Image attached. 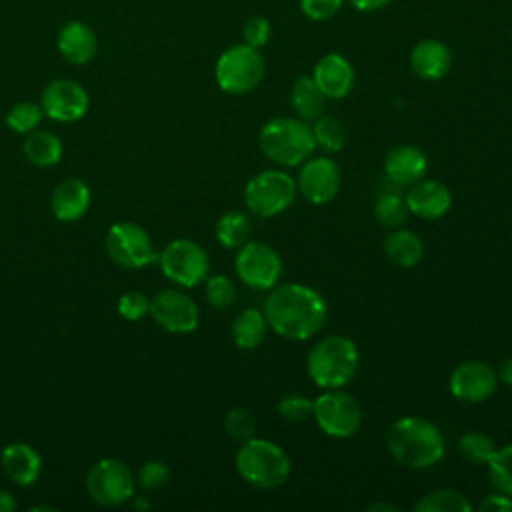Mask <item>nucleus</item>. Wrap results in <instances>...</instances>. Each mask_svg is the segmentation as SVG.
Wrapping results in <instances>:
<instances>
[{
	"mask_svg": "<svg viewBox=\"0 0 512 512\" xmlns=\"http://www.w3.org/2000/svg\"><path fill=\"white\" fill-rule=\"evenodd\" d=\"M366 510H368V512H372V510H376V512H380V510L396 512V510H400V508H398L396 504H392V502H376V504H370Z\"/></svg>",
	"mask_w": 512,
	"mask_h": 512,
	"instance_id": "nucleus-46",
	"label": "nucleus"
},
{
	"mask_svg": "<svg viewBox=\"0 0 512 512\" xmlns=\"http://www.w3.org/2000/svg\"><path fill=\"white\" fill-rule=\"evenodd\" d=\"M136 478L130 468L116 458H102L86 474L90 498L102 506H120L134 496Z\"/></svg>",
	"mask_w": 512,
	"mask_h": 512,
	"instance_id": "nucleus-11",
	"label": "nucleus"
},
{
	"mask_svg": "<svg viewBox=\"0 0 512 512\" xmlns=\"http://www.w3.org/2000/svg\"><path fill=\"white\" fill-rule=\"evenodd\" d=\"M486 466L492 486L512 498V444L496 448Z\"/></svg>",
	"mask_w": 512,
	"mask_h": 512,
	"instance_id": "nucleus-32",
	"label": "nucleus"
},
{
	"mask_svg": "<svg viewBox=\"0 0 512 512\" xmlns=\"http://www.w3.org/2000/svg\"><path fill=\"white\" fill-rule=\"evenodd\" d=\"M408 212L424 220H436L444 216L452 206V194L446 184L438 180H418L404 196Z\"/></svg>",
	"mask_w": 512,
	"mask_h": 512,
	"instance_id": "nucleus-17",
	"label": "nucleus"
},
{
	"mask_svg": "<svg viewBox=\"0 0 512 512\" xmlns=\"http://www.w3.org/2000/svg\"><path fill=\"white\" fill-rule=\"evenodd\" d=\"M52 212L62 222H74L82 218L90 206V190L78 178L62 180L50 196Z\"/></svg>",
	"mask_w": 512,
	"mask_h": 512,
	"instance_id": "nucleus-23",
	"label": "nucleus"
},
{
	"mask_svg": "<svg viewBox=\"0 0 512 512\" xmlns=\"http://www.w3.org/2000/svg\"><path fill=\"white\" fill-rule=\"evenodd\" d=\"M262 312L272 332L286 340L302 342L324 328L328 304L316 288L290 282L270 288Z\"/></svg>",
	"mask_w": 512,
	"mask_h": 512,
	"instance_id": "nucleus-1",
	"label": "nucleus"
},
{
	"mask_svg": "<svg viewBox=\"0 0 512 512\" xmlns=\"http://www.w3.org/2000/svg\"><path fill=\"white\" fill-rule=\"evenodd\" d=\"M170 480V466L164 460H146L136 474V482L144 490H158Z\"/></svg>",
	"mask_w": 512,
	"mask_h": 512,
	"instance_id": "nucleus-38",
	"label": "nucleus"
},
{
	"mask_svg": "<svg viewBox=\"0 0 512 512\" xmlns=\"http://www.w3.org/2000/svg\"><path fill=\"white\" fill-rule=\"evenodd\" d=\"M214 76L220 90L234 96L246 94L260 84L264 76V58L258 48L248 44L230 46L216 60Z\"/></svg>",
	"mask_w": 512,
	"mask_h": 512,
	"instance_id": "nucleus-7",
	"label": "nucleus"
},
{
	"mask_svg": "<svg viewBox=\"0 0 512 512\" xmlns=\"http://www.w3.org/2000/svg\"><path fill=\"white\" fill-rule=\"evenodd\" d=\"M278 416L286 422H306L308 418H312L314 412V400H310L304 394H286L284 398H280L278 406Z\"/></svg>",
	"mask_w": 512,
	"mask_h": 512,
	"instance_id": "nucleus-36",
	"label": "nucleus"
},
{
	"mask_svg": "<svg viewBox=\"0 0 512 512\" xmlns=\"http://www.w3.org/2000/svg\"><path fill=\"white\" fill-rule=\"evenodd\" d=\"M24 156L30 164L48 168L60 162L62 158V142L56 134L46 130H32L24 140Z\"/></svg>",
	"mask_w": 512,
	"mask_h": 512,
	"instance_id": "nucleus-27",
	"label": "nucleus"
},
{
	"mask_svg": "<svg viewBox=\"0 0 512 512\" xmlns=\"http://www.w3.org/2000/svg\"><path fill=\"white\" fill-rule=\"evenodd\" d=\"M296 190V180L284 170H262L248 180L244 188V204L252 214L272 218L290 208Z\"/></svg>",
	"mask_w": 512,
	"mask_h": 512,
	"instance_id": "nucleus-6",
	"label": "nucleus"
},
{
	"mask_svg": "<svg viewBox=\"0 0 512 512\" xmlns=\"http://www.w3.org/2000/svg\"><path fill=\"white\" fill-rule=\"evenodd\" d=\"M158 264L162 274L182 288L198 286L206 280L210 270L206 250L188 238H176L168 242L158 254Z\"/></svg>",
	"mask_w": 512,
	"mask_h": 512,
	"instance_id": "nucleus-8",
	"label": "nucleus"
},
{
	"mask_svg": "<svg viewBox=\"0 0 512 512\" xmlns=\"http://www.w3.org/2000/svg\"><path fill=\"white\" fill-rule=\"evenodd\" d=\"M234 270L248 288L270 290L282 276V260L270 244L248 240L238 248Z\"/></svg>",
	"mask_w": 512,
	"mask_h": 512,
	"instance_id": "nucleus-12",
	"label": "nucleus"
},
{
	"mask_svg": "<svg viewBox=\"0 0 512 512\" xmlns=\"http://www.w3.org/2000/svg\"><path fill=\"white\" fill-rule=\"evenodd\" d=\"M344 0H300V8L306 18L314 22H322L332 18L340 8Z\"/></svg>",
	"mask_w": 512,
	"mask_h": 512,
	"instance_id": "nucleus-41",
	"label": "nucleus"
},
{
	"mask_svg": "<svg viewBox=\"0 0 512 512\" xmlns=\"http://www.w3.org/2000/svg\"><path fill=\"white\" fill-rule=\"evenodd\" d=\"M30 510H34V512H36V510H54V508H52V506H48V504H40V506H32Z\"/></svg>",
	"mask_w": 512,
	"mask_h": 512,
	"instance_id": "nucleus-47",
	"label": "nucleus"
},
{
	"mask_svg": "<svg viewBox=\"0 0 512 512\" xmlns=\"http://www.w3.org/2000/svg\"><path fill=\"white\" fill-rule=\"evenodd\" d=\"M452 66V54L448 46L436 38H424L416 42L410 52V68L422 80H440Z\"/></svg>",
	"mask_w": 512,
	"mask_h": 512,
	"instance_id": "nucleus-21",
	"label": "nucleus"
},
{
	"mask_svg": "<svg viewBox=\"0 0 512 512\" xmlns=\"http://www.w3.org/2000/svg\"><path fill=\"white\" fill-rule=\"evenodd\" d=\"M360 354L348 336L342 334H330L314 342L306 356V372L310 380L324 388H344L348 384L356 370H358Z\"/></svg>",
	"mask_w": 512,
	"mask_h": 512,
	"instance_id": "nucleus-3",
	"label": "nucleus"
},
{
	"mask_svg": "<svg viewBox=\"0 0 512 512\" xmlns=\"http://www.w3.org/2000/svg\"><path fill=\"white\" fill-rule=\"evenodd\" d=\"M356 10L360 12H376L380 8H384L390 0H348Z\"/></svg>",
	"mask_w": 512,
	"mask_h": 512,
	"instance_id": "nucleus-43",
	"label": "nucleus"
},
{
	"mask_svg": "<svg viewBox=\"0 0 512 512\" xmlns=\"http://www.w3.org/2000/svg\"><path fill=\"white\" fill-rule=\"evenodd\" d=\"M480 512H510L512 510V498L504 492H494L482 498L478 504Z\"/></svg>",
	"mask_w": 512,
	"mask_h": 512,
	"instance_id": "nucleus-42",
	"label": "nucleus"
},
{
	"mask_svg": "<svg viewBox=\"0 0 512 512\" xmlns=\"http://www.w3.org/2000/svg\"><path fill=\"white\" fill-rule=\"evenodd\" d=\"M58 52L62 54L64 60H68L74 66H82L88 64L98 50V42H96V34L92 32V28H88L82 22H68L60 28L58 32Z\"/></svg>",
	"mask_w": 512,
	"mask_h": 512,
	"instance_id": "nucleus-22",
	"label": "nucleus"
},
{
	"mask_svg": "<svg viewBox=\"0 0 512 512\" xmlns=\"http://www.w3.org/2000/svg\"><path fill=\"white\" fill-rule=\"evenodd\" d=\"M270 32V22L264 16H252L242 28V38L244 44L252 48H262L270 40Z\"/></svg>",
	"mask_w": 512,
	"mask_h": 512,
	"instance_id": "nucleus-40",
	"label": "nucleus"
},
{
	"mask_svg": "<svg viewBox=\"0 0 512 512\" xmlns=\"http://www.w3.org/2000/svg\"><path fill=\"white\" fill-rule=\"evenodd\" d=\"M290 104L298 118H302L306 122H314L316 118H320L324 114L326 96L322 94V90L318 88L314 78L304 74L292 84Z\"/></svg>",
	"mask_w": 512,
	"mask_h": 512,
	"instance_id": "nucleus-25",
	"label": "nucleus"
},
{
	"mask_svg": "<svg viewBox=\"0 0 512 512\" xmlns=\"http://www.w3.org/2000/svg\"><path fill=\"white\" fill-rule=\"evenodd\" d=\"M340 182V168L334 160L326 156H310L300 164L296 188L310 204L320 206L336 198Z\"/></svg>",
	"mask_w": 512,
	"mask_h": 512,
	"instance_id": "nucleus-14",
	"label": "nucleus"
},
{
	"mask_svg": "<svg viewBox=\"0 0 512 512\" xmlns=\"http://www.w3.org/2000/svg\"><path fill=\"white\" fill-rule=\"evenodd\" d=\"M148 314L158 326L172 334H190L198 328L200 322V310L196 302L176 288L158 290L150 298Z\"/></svg>",
	"mask_w": 512,
	"mask_h": 512,
	"instance_id": "nucleus-13",
	"label": "nucleus"
},
{
	"mask_svg": "<svg viewBox=\"0 0 512 512\" xmlns=\"http://www.w3.org/2000/svg\"><path fill=\"white\" fill-rule=\"evenodd\" d=\"M258 146L270 162L290 168L310 158L316 142L312 126H308L306 120L278 116L262 124L258 132Z\"/></svg>",
	"mask_w": 512,
	"mask_h": 512,
	"instance_id": "nucleus-4",
	"label": "nucleus"
},
{
	"mask_svg": "<svg viewBox=\"0 0 512 512\" xmlns=\"http://www.w3.org/2000/svg\"><path fill=\"white\" fill-rule=\"evenodd\" d=\"M498 386L496 370L482 360H466L458 364L448 380L450 394L468 404H478L488 400Z\"/></svg>",
	"mask_w": 512,
	"mask_h": 512,
	"instance_id": "nucleus-15",
	"label": "nucleus"
},
{
	"mask_svg": "<svg viewBox=\"0 0 512 512\" xmlns=\"http://www.w3.org/2000/svg\"><path fill=\"white\" fill-rule=\"evenodd\" d=\"M266 330L268 322L264 312L258 308H246L234 318L230 336L238 348L252 350L262 344V340L266 338Z\"/></svg>",
	"mask_w": 512,
	"mask_h": 512,
	"instance_id": "nucleus-26",
	"label": "nucleus"
},
{
	"mask_svg": "<svg viewBox=\"0 0 512 512\" xmlns=\"http://www.w3.org/2000/svg\"><path fill=\"white\" fill-rule=\"evenodd\" d=\"M250 220L244 212L238 210H230L226 214H222L216 222V240L224 246V248H240L242 244H246L250 240Z\"/></svg>",
	"mask_w": 512,
	"mask_h": 512,
	"instance_id": "nucleus-28",
	"label": "nucleus"
},
{
	"mask_svg": "<svg viewBox=\"0 0 512 512\" xmlns=\"http://www.w3.org/2000/svg\"><path fill=\"white\" fill-rule=\"evenodd\" d=\"M224 430L226 434L232 438V440H238V442H244L248 438L254 436V430H256V420L252 416L250 410L246 408H230L224 416Z\"/></svg>",
	"mask_w": 512,
	"mask_h": 512,
	"instance_id": "nucleus-37",
	"label": "nucleus"
},
{
	"mask_svg": "<svg viewBox=\"0 0 512 512\" xmlns=\"http://www.w3.org/2000/svg\"><path fill=\"white\" fill-rule=\"evenodd\" d=\"M496 376L502 384H506L508 388H512V356L504 358L496 370Z\"/></svg>",
	"mask_w": 512,
	"mask_h": 512,
	"instance_id": "nucleus-44",
	"label": "nucleus"
},
{
	"mask_svg": "<svg viewBox=\"0 0 512 512\" xmlns=\"http://www.w3.org/2000/svg\"><path fill=\"white\" fill-rule=\"evenodd\" d=\"M472 504L468 498L454 488H440L424 494L416 504V512H468Z\"/></svg>",
	"mask_w": 512,
	"mask_h": 512,
	"instance_id": "nucleus-29",
	"label": "nucleus"
},
{
	"mask_svg": "<svg viewBox=\"0 0 512 512\" xmlns=\"http://www.w3.org/2000/svg\"><path fill=\"white\" fill-rule=\"evenodd\" d=\"M428 170V156L414 144H398L384 158V174L398 186H412Z\"/></svg>",
	"mask_w": 512,
	"mask_h": 512,
	"instance_id": "nucleus-19",
	"label": "nucleus"
},
{
	"mask_svg": "<svg viewBox=\"0 0 512 512\" xmlns=\"http://www.w3.org/2000/svg\"><path fill=\"white\" fill-rule=\"evenodd\" d=\"M44 118V110L34 102H18L6 112V124L16 134H30Z\"/></svg>",
	"mask_w": 512,
	"mask_h": 512,
	"instance_id": "nucleus-33",
	"label": "nucleus"
},
{
	"mask_svg": "<svg viewBox=\"0 0 512 512\" xmlns=\"http://www.w3.org/2000/svg\"><path fill=\"white\" fill-rule=\"evenodd\" d=\"M4 474L18 486H32L42 472V458L26 442H10L0 454Z\"/></svg>",
	"mask_w": 512,
	"mask_h": 512,
	"instance_id": "nucleus-20",
	"label": "nucleus"
},
{
	"mask_svg": "<svg viewBox=\"0 0 512 512\" xmlns=\"http://www.w3.org/2000/svg\"><path fill=\"white\" fill-rule=\"evenodd\" d=\"M312 78L326 98L338 100V98L348 96V92L352 90L354 68L342 54L330 52V54H324L316 62Z\"/></svg>",
	"mask_w": 512,
	"mask_h": 512,
	"instance_id": "nucleus-18",
	"label": "nucleus"
},
{
	"mask_svg": "<svg viewBox=\"0 0 512 512\" xmlns=\"http://www.w3.org/2000/svg\"><path fill=\"white\" fill-rule=\"evenodd\" d=\"M236 472L254 488L272 490L282 486L290 476V458L284 448L266 438H248L240 444L236 458Z\"/></svg>",
	"mask_w": 512,
	"mask_h": 512,
	"instance_id": "nucleus-5",
	"label": "nucleus"
},
{
	"mask_svg": "<svg viewBox=\"0 0 512 512\" xmlns=\"http://www.w3.org/2000/svg\"><path fill=\"white\" fill-rule=\"evenodd\" d=\"M458 450L462 458L470 464H488V460L496 452V444L488 434L480 430H468L460 436Z\"/></svg>",
	"mask_w": 512,
	"mask_h": 512,
	"instance_id": "nucleus-31",
	"label": "nucleus"
},
{
	"mask_svg": "<svg viewBox=\"0 0 512 512\" xmlns=\"http://www.w3.org/2000/svg\"><path fill=\"white\" fill-rule=\"evenodd\" d=\"M384 254L392 264L400 268H412L424 256V244L412 230L392 228V232L384 238Z\"/></svg>",
	"mask_w": 512,
	"mask_h": 512,
	"instance_id": "nucleus-24",
	"label": "nucleus"
},
{
	"mask_svg": "<svg viewBox=\"0 0 512 512\" xmlns=\"http://www.w3.org/2000/svg\"><path fill=\"white\" fill-rule=\"evenodd\" d=\"M374 216L384 228H400L408 216L406 200L398 194H382L374 204Z\"/></svg>",
	"mask_w": 512,
	"mask_h": 512,
	"instance_id": "nucleus-34",
	"label": "nucleus"
},
{
	"mask_svg": "<svg viewBox=\"0 0 512 512\" xmlns=\"http://www.w3.org/2000/svg\"><path fill=\"white\" fill-rule=\"evenodd\" d=\"M312 134H314L316 146H320L324 152H340L344 148L346 130H344V124L334 116L322 114L320 118H316L312 126Z\"/></svg>",
	"mask_w": 512,
	"mask_h": 512,
	"instance_id": "nucleus-30",
	"label": "nucleus"
},
{
	"mask_svg": "<svg viewBox=\"0 0 512 512\" xmlns=\"http://www.w3.org/2000/svg\"><path fill=\"white\" fill-rule=\"evenodd\" d=\"M16 510V500L10 490L0 488V512H12Z\"/></svg>",
	"mask_w": 512,
	"mask_h": 512,
	"instance_id": "nucleus-45",
	"label": "nucleus"
},
{
	"mask_svg": "<svg viewBox=\"0 0 512 512\" xmlns=\"http://www.w3.org/2000/svg\"><path fill=\"white\" fill-rule=\"evenodd\" d=\"M388 452L402 466L424 470L444 458V436L436 424L422 416H402L386 432Z\"/></svg>",
	"mask_w": 512,
	"mask_h": 512,
	"instance_id": "nucleus-2",
	"label": "nucleus"
},
{
	"mask_svg": "<svg viewBox=\"0 0 512 512\" xmlns=\"http://www.w3.org/2000/svg\"><path fill=\"white\" fill-rule=\"evenodd\" d=\"M118 314L124 318V320H130V322H138L140 318H144L150 310V298L144 294V292H138V290H132V292H124L120 298H118Z\"/></svg>",
	"mask_w": 512,
	"mask_h": 512,
	"instance_id": "nucleus-39",
	"label": "nucleus"
},
{
	"mask_svg": "<svg viewBox=\"0 0 512 512\" xmlns=\"http://www.w3.org/2000/svg\"><path fill=\"white\" fill-rule=\"evenodd\" d=\"M88 104H90V98H88L86 88L68 78L52 80L44 88L42 100H40L44 116H48L56 122L80 120L86 114Z\"/></svg>",
	"mask_w": 512,
	"mask_h": 512,
	"instance_id": "nucleus-16",
	"label": "nucleus"
},
{
	"mask_svg": "<svg viewBox=\"0 0 512 512\" xmlns=\"http://www.w3.org/2000/svg\"><path fill=\"white\" fill-rule=\"evenodd\" d=\"M312 418L330 438H350L360 430L362 408L358 400L342 388H330L314 400Z\"/></svg>",
	"mask_w": 512,
	"mask_h": 512,
	"instance_id": "nucleus-9",
	"label": "nucleus"
},
{
	"mask_svg": "<svg viewBox=\"0 0 512 512\" xmlns=\"http://www.w3.org/2000/svg\"><path fill=\"white\" fill-rule=\"evenodd\" d=\"M104 246L110 260L128 270H138L158 262V252L150 234L136 222L112 224L106 232Z\"/></svg>",
	"mask_w": 512,
	"mask_h": 512,
	"instance_id": "nucleus-10",
	"label": "nucleus"
},
{
	"mask_svg": "<svg viewBox=\"0 0 512 512\" xmlns=\"http://www.w3.org/2000/svg\"><path fill=\"white\" fill-rule=\"evenodd\" d=\"M204 296L208 300L210 306L214 308H228L234 304L236 300V286L234 282L224 276V274H214V276H206V284H204Z\"/></svg>",
	"mask_w": 512,
	"mask_h": 512,
	"instance_id": "nucleus-35",
	"label": "nucleus"
}]
</instances>
